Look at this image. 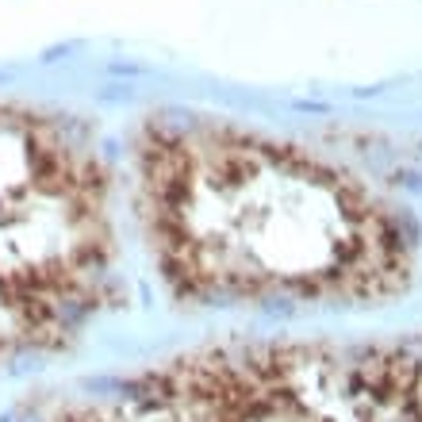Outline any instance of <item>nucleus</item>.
Wrapping results in <instances>:
<instances>
[{
	"label": "nucleus",
	"mask_w": 422,
	"mask_h": 422,
	"mask_svg": "<svg viewBox=\"0 0 422 422\" xmlns=\"http://www.w3.org/2000/svg\"><path fill=\"white\" fill-rule=\"evenodd\" d=\"M150 254L192 304H376L415 273L403 211L319 154L231 123L150 119L135 142Z\"/></svg>",
	"instance_id": "f257e3e1"
},
{
	"label": "nucleus",
	"mask_w": 422,
	"mask_h": 422,
	"mask_svg": "<svg viewBox=\"0 0 422 422\" xmlns=\"http://www.w3.org/2000/svg\"><path fill=\"white\" fill-rule=\"evenodd\" d=\"M111 177L50 111L0 100V322L20 350H58L111 296Z\"/></svg>",
	"instance_id": "f03ea898"
},
{
	"label": "nucleus",
	"mask_w": 422,
	"mask_h": 422,
	"mask_svg": "<svg viewBox=\"0 0 422 422\" xmlns=\"http://www.w3.org/2000/svg\"><path fill=\"white\" fill-rule=\"evenodd\" d=\"M15 353H23L20 342H15V338L8 334V327L0 322V361H8V357H15Z\"/></svg>",
	"instance_id": "7ed1b4c3"
}]
</instances>
